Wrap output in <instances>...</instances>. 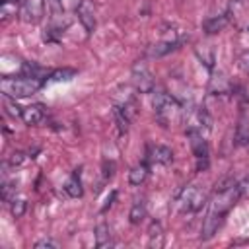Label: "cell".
Returning <instances> with one entry per match:
<instances>
[{
	"label": "cell",
	"mask_w": 249,
	"mask_h": 249,
	"mask_svg": "<svg viewBox=\"0 0 249 249\" xmlns=\"http://www.w3.org/2000/svg\"><path fill=\"white\" fill-rule=\"evenodd\" d=\"M146 179H148V165H146V163H136V165L128 171V183L134 185V187L142 185Z\"/></svg>",
	"instance_id": "15"
},
{
	"label": "cell",
	"mask_w": 249,
	"mask_h": 249,
	"mask_svg": "<svg viewBox=\"0 0 249 249\" xmlns=\"http://www.w3.org/2000/svg\"><path fill=\"white\" fill-rule=\"evenodd\" d=\"M10 208H12V214L16 218H19L23 212H25V200L23 198H12L10 200Z\"/></svg>",
	"instance_id": "24"
},
{
	"label": "cell",
	"mask_w": 249,
	"mask_h": 249,
	"mask_svg": "<svg viewBox=\"0 0 249 249\" xmlns=\"http://www.w3.org/2000/svg\"><path fill=\"white\" fill-rule=\"evenodd\" d=\"M183 117L185 121L189 123V128L187 130H210L212 126V119L208 117V113L204 109H198V107H193V109H183Z\"/></svg>",
	"instance_id": "8"
},
{
	"label": "cell",
	"mask_w": 249,
	"mask_h": 249,
	"mask_svg": "<svg viewBox=\"0 0 249 249\" xmlns=\"http://www.w3.org/2000/svg\"><path fill=\"white\" fill-rule=\"evenodd\" d=\"M237 198H239L237 183L226 181L224 185H216L214 196L208 202V212H206V218L202 224V239H210L218 231L226 214L231 210V206L235 204Z\"/></svg>",
	"instance_id": "1"
},
{
	"label": "cell",
	"mask_w": 249,
	"mask_h": 249,
	"mask_svg": "<svg viewBox=\"0 0 249 249\" xmlns=\"http://www.w3.org/2000/svg\"><path fill=\"white\" fill-rule=\"evenodd\" d=\"M43 88V80L37 76H18V78H2L0 80V89L4 95L19 99V97H29L37 93Z\"/></svg>",
	"instance_id": "3"
},
{
	"label": "cell",
	"mask_w": 249,
	"mask_h": 249,
	"mask_svg": "<svg viewBox=\"0 0 249 249\" xmlns=\"http://www.w3.org/2000/svg\"><path fill=\"white\" fill-rule=\"evenodd\" d=\"M47 4V10L51 12V18L53 19H60L64 10H62V0H45Z\"/></svg>",
	"instance_id": "21"
},
{
	"label": "cell",
	"mask_w": 249,
	"mask_h": 249,
	"mask_svg": "<svg viewBox=\"0 0 249 249\" xmlns=\"http://www.w3.org/2000/svg\"><path fill=\"white\" fill-rule=\"evenodd\" d=\"M132 86L140 93H152L154 91V76L148 70L144 62H136L132 68Z\"/></svg>",
	"instance_id": "6"
},
{
	"label": "cell",
	"mask_w": 249,
	"mask_h": 249,
	"mask_svg": "<svg viewBox=\"0 0 249 249\" xmlns=\"http://www.w3.org/2000/svg\"><path fill=\"white\" fill-rule=\"evenodd\" d=\"M45 0H21L19 18L25 23H39L45 14Z\"/></svg>",
	"instance_id": "7"
},
{
	"label": "cell",
	"mask_w": 249,
	"mask_h": 249,
	"mask_svg": "<svg viewBox=\"0 0 249 249\" xmlns=\"http://www.w3.org/2000/svg\"><path fill=\"white\" fill-rule=\"evenodd\" d=\"M152 105H154L158 123L165 128L173 126L175 123H179L183 119V107L179 105V101L173 95H169L165 91H156L152 97Z\"/></svg>",
	"instance_id": "2"
},
{
	"label": "cell",
	"mask_w": 249,
	"mask_h": 249,
	"mask_svg": "<svg viewBox=\"0 0 249 249\" xmlns=\"http://www.w3.org/2000/svg\"><path fill=\"white\" fill-rule=\"evenodd\" d=\"M8 161H10V165H19V163L23 161V154H21V152H16V154H12Z\"/></svg>",
	"instance_id": "27"
},
{
	"label": "cell",
	"mask_w": 249,
	"mask_h": 249,
	"mask_svg": "<svg viewBox=\"0 0 249 249\" xmlns=\"http://www.w3.org/2000/svg\"><path fill=\"white\" fill-rule=\"evenodd\" d=\"M204 204V193L196 187V185H189V187H183L181 193L177 195L175 198V206H177V212L181 214H189V212H196L200 210Z\"/></svg>",
	"instance_id": "4"
},
{
	"label": "cell",
	"mask_w": 249,
	"mask_h": 249,
	"mask_svg": "<svg viewBox=\"0 0 249 249\" xmlns=\"http://www.w3.org/2000/svg\"><path fill=\"white\" fill-rule=\"evenodd\" d=\"M113 117H115V121H117L119 132H121V134H126V132H128V117H126V109L115 105V107H113Z\"/></svg>",
	"instance_id": "18"
},
{
	"label": "cell",
	"mask_w": 249,
	"mask_h": 249,
	"mask_svg": "<svg viewBox=\"0 0 249 249\" xmlns=\"http://www.w3.org/2000/svg\"><path fill=\"white\" fill-rule=\"evenodd\" d=\"M64 191H66V195H68L70 198L82 196L84 189H82V181H80V173H78V171H74V173L70 175V179H68L66 185H64Z\"/></svg>",
	"instance_id": "16"
},
{
	"label": "cell",
	"mask_w": 249,
	"mask_h": 249,
	"mask_svg": "<svg viewBox=\"0 0 249 249\" xmlns=\"http://www.w3.org/2000/svg\"><path fill=\"white\" fill-rule=\"evenodd\" d=\"M18 12V4L12 6V0H2V8H0V16L4 21H8L12 16H16Z\"/></svg>",
	"instance_id": "23"
},
{
	"label": "cell",
	"mask_w": 249,
	"mask_h": 249,
	"mask_svg": "<svg viewBox=\"0 0 249 249\" xmlns=\"http://www.w3.org/2000/svg\"><path fill=\"white\" fill-rule=\"evenodd\" d=\"M179 43H181V35H179V31H175V29H167L165 35L161 37V41H158L156 45H152L150 54H152V56H163V54H167L169 51L177 49Z\"/></svg>",
	"instance_id": "9"
},
{
	"label": "cell",
	"mask_w": 249,
	"mask_h": 249,
	"mask_svg": "<svg viewBox=\"0 0 249 249\" xmlns=\"http://www.w3.org/2000/svg\"><path fill=\"white\" fill-rule=\"evenodd\" d=\"M76 14H78V19L80 23L84 25L86 33H93L95 25H97V18H95V6L91 0H80L78 8H76Z\"/></svg>",
	"instance_id": "10"
},
{
	"label": "cell",
	"mask_w": 249,
	"mask_h": 249,
	"mask_svg": "<svg viewBox=\"0 0 249 249\" xmlns=\"http://www.w3.org/2000/svg\"><path fill=\"white\" fill-rule=\"evenodd\" d=\"M165 243V233H163V228L160 222H152L150 228H148V247L152 249H160L163 247Z\"/></svg>",
	"instance_id": "14"
},
{
	"label": "cell",
	"mask_w": 249,
	"mask_h": 249,
	"mask_svg": "<svg viewBox=\"0 0 249 249\" xmlns=\"http://www.w3.org/2000/svg\"><path fill=\"white\" fill-rule=\"evenodd\" d=\"M146 156H148V161L150 163H158V165H167L173 160L171 148H167L163 144H150Z\"/></svg>",
	"instance_id": "11"
},
{
	"label": "cell",
	"mask_w": 249,
	"mask_h": 249,
	"mask_svg": "<svg viewBox=\"0 0 249 249\" xmlns=\"http://www.w3.org/2000/svg\"><path fill=\"white\" fill-rule=\"evenodd\" d=\"M74 76H76V70H72V68H62V70L53 72V74H51V80H53V82H68V80H72Z\"/></svg>",
	"instance_id": "22"
},
{
	"label": "cell",
	"mask_w": 249,
	"mask_h": 249,
	"mask_svg": "<svg viewBox=\"0 0 249 249\" xmlns=\"http://www.w3.org/2000/svg\"><path fill=\"white\" fill-rule=\"evenodd\" d=\"M33 247H35V249H56L58 243H56L54 239H51V237H41V239H37V241L33 243Z\"/></svg>",
	"instance_id": "25"
},
{
	"label": "cell",
	"mask_w": 249,
	"mask_h": 249,
	"mask_svg": "<svg viewBox=\"0 0 249 249\" xmlns=\"http://www.w3.org/2000/svg\"><path fill=\"white\" fill-rule=\"evenodd\" d=\"M95 245H97V247H109V245H113L109 228H107L105 224H99V226L95 228Z\"/></svg>",
	"instance_id": "19"
},
{
	"label": "cell",
	"mask_w": 249,
	"mask_h": 249,
	"mask_svg": "<svg viewBox=\"0 0 249 249\" xmlns=\"http://www.w3.org/2000/svg\"><path fill=\"white\" fill-rule=\"evenodd\" d=\"M235 144L237 146L249 144V111L245 107L239 109V117L235 124Z\"/></svg>",
	"instance_id": "12"
},
{
	"label": "cell",
	"mask_w": 249,
	"mask_h": 249,
	"mask_svg": "<svg viewBox=\"0 0 249 249\" xmlns=\"http://www.w3.org/2000/svg\"><path fill=\"white\" fill-rule=\"evenodd\" d=\"M21 121L27 124V126H35L39 124L43 119H45V107L41 103H33V105H27L21 109Z\"/></svg>",
	"instance_id": "13"
},
{
	"label": "cell",
	"mask_w": 249,
	"mask_h": 249,
	"mask_svg": "<svg viewBox=\"0 0 249 249\" xmlns=\"http://www.w3.org/2000/svg\"><path fill=\"white\" fill-rule=\"evenodd\" d=\"M146 214H148V208H146V200H144V198H138V200H134V204H132V208H130V212H128V218H130V222H132V224H140V222L146 218Z\"/></svg>",
	"instance_id": "17"
},
{
	"label": "cell",
	"mask_w": 249,
	"mask_h": 249,
	"mask_svg": "<svg viewBox=\"0 0 249 249\" xmlns=\"http://www.w3.org/2000/svg\"><path fill=\"white\" fill-rule=\"evenodd\" d=\"M187 136H189V142H191V150L195 154V160H196V169L202 171L208 167V160H210V150H208V144L202 136V132L198 130H187Z\"/></svg>",
	"instance_id": "5"
},
{
	"label": "cell",
	"mask_w": 249,
	"mask_h": 249,
	"mask_svg": "<svg viewBox=\"0 0 249 249\" xmlns=\"http://www.w3.org/2000/svg\"><path fill=\"white\" fill-rule=\"evenodd\" d=\"M237 191H239V196H249V175L237 183Z\"/></svg>",
	"instance_id": "26"
},
{
	"label": "cell",
	"mask_w": 249,
	"mask_h": 249,
	"mask_svg": "<svg viewBox=\"0 0 249 249\" xmlns=\"http://www.w3.org/2000/svg\"><path fill=\"white\" fill-rule=\"evenodd\" d=\"M226 21H228V18H226V16L210 18V19H206V21H204V29H206V33H218V31L226 25Z\"/></svg>",
	"instance_id": "20"
}]
</instances>
